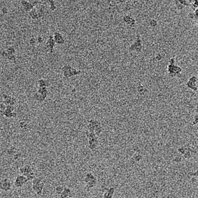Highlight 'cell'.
Instances as JSON below:
<instances>
[{
  "instance_id": "obj_1",
  "label": "cell",
  "mask_w": 198,
  "mask_h": 198,
  "mask_svg": "<svg viewBox=\"0 0 198 198\" xmlns=\"http://www.w3.org/2000/svg\"><path fill=\"white\" fill-rule=\"evenodd\" d=\"M20 172L21 175L25 176L28 181L34 178V173L30 166L26 165L21 167L20 169Z\"/></svg>"
},
{
  "instance_id": "obj_2",
  "label": "cell",
  "mask_w": 198,
  "mask_h": 198,
  "mask_svg": "<svg viewBox=\"0 0 198 198\" xmlns=\"http://www.w3.org/2000/svg\"><path fill=\"white\" fill-rule=\"evenodd\" d=\"M44 184L42 180L39 178H34L32 180V189L37 195L42 194Z\"/></svg>"
},
{
  "instance_id": "obj_3",
  "label": "cell",
  "mask_w": 198,
  "mask_h": 198,
  "mask_svg": "<svg viewBox=\"0 0 198 198\" xmlns=\"http://www.w3.org/2000/svg\"><path fill=\"white\" fill-rule=\"evenodd\" d=\"M29 181L26 177L23 175H19L16 177L14 181V185L17 188L23 187L27 182Z\"/></svg>"
},
{
  "instance_id": "obj_4",
  "label": "cell",
  "mask_w": 198,
  "mask_h": 198,
  "mask_svg": "<svg viewBox=\"0 0 198 198\" xmlns=\"http://www.w3.org/2000/svg\"><path fill=\"white\" fill-rule=\"evenodd\" d=\"M12 185L11 181L8 178H5L0 181V190L8 191L11 190Z\"/></svg>"
},
{
  "instance_id": "obj_5",
  "label": "cell",
  "mask_w": 198,
  "mask_h": 198,
  "mask_svg": "<svg viewBox=\"0 0 198 198\" xmlns=\"http://www.w3.org/2000/svg\"><path fill=\"white\" fill-rule=\"evenodd\" d=\"M186 86L194 91L197 90V78L195 76L190 78L186 84Z\"/></svg>"
},
{
  "instance_id": "obj_6",
  "label": "cell",
  "mask_w": 198,
  "mask_h": 198,
  "mask_svg": "<svg viewBox=\"0 0 198 198\" xmlns=\"http://www.w3.org/2000/svg\"><path fill=\"white\" fill-rule=\"evenodd\" d=\"M168 71L170 73H176L178 75L179 73L181 72V69L180 67L177 66H175L174 65H170L168 66Z\"/></svg>"
}]
</instances>
